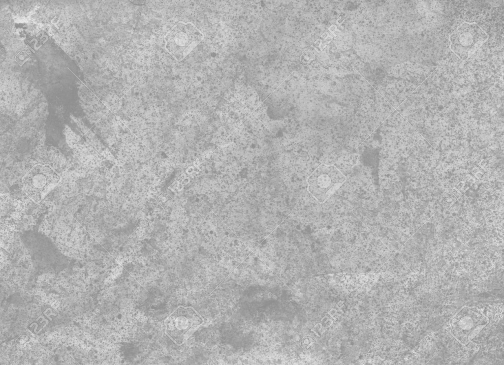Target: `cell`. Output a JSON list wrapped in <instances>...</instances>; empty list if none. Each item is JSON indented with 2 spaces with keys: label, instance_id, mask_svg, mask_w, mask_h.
<instances>
[{
  "label": "cell",
  "instance_id": "2",
  "mask_svg": "<svg viewBox=\"0 0 504 365\" xmlns=\"http://www.w3.org/2000/svg\"><path fill=\"white\" fill-rule=\"evenodd\" d=\"M203 317L192 307L179 306L164 320L166 335L181 345L204 323Z\"/></svg>",
  "mask_w": 504,
  "mask_h": 365
},
{
  "label": "cell",
  "instance_id": "5",
  "mask_svg": "<svg viewBox=\"0 0 504 365\" xmlns=\"http://www.w3.org/2000/svg\"><path fill=\"white\" fill-rule=\"evenodd\" d=\"M486 31L475 22L461 23L449 35V48L460 60H467L488 38Z\"/></svg>",
  "mask_w": 504,
  "mask_h": 365
},
{
  "label": "cell",
  "instance_id": "4",
  "mask_svg": "<svg viewBox=\"0 0 504 365\" xmlns=\"http://www.w3.org/2000/svg\"><path fill=\"white\" fill-rule=\"evenodd\" d=\"M346 180V176L335 166L321 164L308 177L307 190L318 203L322 204Z\"/></svg>",
  "mask_w": 504,
  "mask_h": 365
},
{
  "label": "cell",
  "instance_id": "6",
  "mask_svg": "<svg viewBox=\"0 0 504 365\" xmlns=\"http://www.w3.org/2000/svg\"><path fill=\"white\" fill-rule=\"evenodd\" d=\"M60 175L50 165L33 166L22 179L25 193L34 203L40 202L61 181Z\"/></svg>",
  "mask_w": 504,
  "mask_h": 365
},
{
  "label": "cell",
  "instance_id": "1",
  "mask_svg": "<svg viewBox=\"0 0 504 365\" xmlns=\"http://www.w3.org/2000/svg\"><path fill=\"white\" fill-rule=\"evenodd\" d=\"M203 33L191 22L180 21L164 35V47L177 61L183 60L203 39Z\"/></svg>",
  "mask_w": 504,
  "mask_h": 365
},
{
  "label": "cell",
  "instance_id": "3",
  "mask_svg": "<svg viewBox=\"0 0 504 365\" xmlns=\"http://www.w3.org/2000/svg\"><path fill=\"white\" fill-rule=\"evenodd\" d=\"M488 323V318L478 308L465 306L451 319L449 323V330L457 341L462 345H466Z\"/></svg>",
  "mask_w": 504,
  "mask_h": 365
},
{
  "label": "cell",
  "instance_id": "7",
  "mask_svg": "<svg viewBox=\"0 0 504 365\" xmlns=\"http://www.w3.org/2000/svg\"><path fill=\"white\" fill-rule=\"evenodd\" d=\"M29 341V338L26 335H22L17 340V344L20 346H23Z\"/></svg>",
  "mask_w": 504,
  "mask_h": 365
}]
</instances>
